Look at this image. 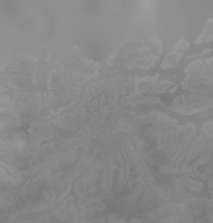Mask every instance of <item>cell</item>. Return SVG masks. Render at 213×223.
<instances>
[{"mask_svg": "<svg viewBox=\"0 0 213 223\" xmlns=\"http://www.w3.org/2000/svg\"><path fill=\"white\" fill-rule=\"evenodd\" d=\"M179 58H181V54L179 52H173L171 56H167V58L164 59V63H162V68H171L174 66V64H178V61H179Z\"/></svg>", "mask_w": 213, "mask_h": 223, "instance_id": "1", "label": "cell"}]
</instances>
